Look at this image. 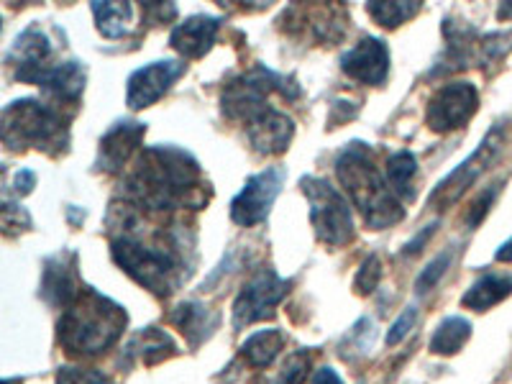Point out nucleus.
<instances>
[{
    "label": "nucleus",
    "mask_w": 512,
    "mask_h": 384,
    "mask_svg": "<svg viewBox=\"0 0 512 384\" xmlns=\"http://www.w3.org/2000/svg\"><path fill=\"white\" fill-rule=\"evenodd\" d=\"M126 198L134 208H200L213 195L200 177L198 162L177 146H149L126 177Z\"/></svg>",
    "instance_id": "nucleus-1"
},
{
    "label": "nucleus",
    "mask_w": 512,
    "mask_h": 384,
    "mask_svg": "<svg viewBox=\"0 0 512 384\" xmlns=\"http://www.w3.org/2000/svg\"><path fill=\"white\" fill-rule=\"evenodd\" d=\"M111 254L131 280L157 297L172 295L187 274L185 256L169 233H154L149 241L134 231L121 233L113 239Z\"/></svg>",
    "instance_id": "nucleus-2"
},
{
    "label": "nucleus",
    "mask_w": 512,
    "mask_h": 384,
    "mask_svg": "<svg viewBox=\"0 0 512 384\" xmlns=\"http://www.w3.org/2000/svg\"><path fill=\"white\" fill-rule=\"evenodd\" d=\"M128 328L126 310L95 290H82L59 320V344L72 356H98Z\"/></svg>",
    "instance_id": "nucleus-3"
},
{
    "label": "nucleus",
    "mask_w": 512,
    "mask_h": 384,
    "mask_svg": "<svg viewBox=\"0 0 512 384\" xmlns=\"http://www.w3.org/2000/svg\"><path fill=\"white\" fill-rule=\"evenodd\" d=\"M336 175L369 228L384 231L405 218L400 198L374 167L372 149L367 144L356 141L346 146L336 159Z\"/></svg>",
    "instance_id": "nucleus-4"
},
{
    "label": "nucleus",
    "mask_w": 512,
    "mask_h": 384,
    "mask_svg": "<svg viewBox=\"0 0 512 384\" xmlns=\"http://www.w3.org/2000/svg\"><path fill=\"white\" fill-rule=\"evenodd\" d=\"M0 141L13 152L62 154L70 146V121L41 100H16L0 116Z\"/></svg>",
    "instance_id": "nucleus-5"
},
{
    "label": "nucleus",
    "mask_w": 512,
    "mask_h": 384,
    "mask_svg": "<svg viewBox=\"0 0 512 384\" xmlns=\"http://www.w3.org/2000/svg\"><path fill=\"white\" fill-rule=\"evenodd\" d=\"M303 192L310 203V223L320 244L346 246L354 239V218L349 200L320 177H303Z\"/></svg>",
    "instance_id": "nucleus-6"
},
{
    "label": "nucleus",
    "mask_w": 512,
    "mask_h": 384,
    "mask_svg": "<svg viewBox=\"0 0 512 384\" xmlns=\"http://www.w3.org/2000/svg\"><path fill=\"white\" fill-rule=\"evenodd\" d=\"M502 144H505V123H495V126L489 128V134L482 139V144L477 146V152L469 154L454 172H448V175L438 182L436 190H433L431 198H428V203L436 210H448L454 203H459L461 195L487 172L489 164L495 162Z\"/></svg>",
    "instance_id": "nucleus-7"
},
{
    "label": "nucleus",
    "mask_w": 512,
    "mask_h": 384,
    "mask_svg": "<svg viewBox=\"0 0 512 384\" xmlns=\"http://www.w3.org/2000/svg\"><path fill=\"white\" fill-rule=\"evenodd\" d=\"M272 90H280L287 98H295L297 88H292L290 80L274 75V72L264 70V67H256L254 72L244 77H236L233 82H228L226 90H223L221 105L228 118L233 121L249 123L251 118L259 116L262 111H267V95Z\"/></svg>",
    "instance_id": "nucleus-8"
},
{
    "label": "nucleus",
    "mask_w": 512,
    "mask_h": 384,
    "mask_svg": "<svg viewBox=\"0 0 512 384\" xmlns=\"http://www.w3.org/2000/svg\"><path fill=\"white\" fill-rule=\"evenodd\" d=\"M290 292V282L282 280L274 269L256 272L244 287H241L236 303H233V318L236 326H251L256 320H264L274 313Z\"/></svg>",
    "instance_id": "nucleus-9"
},
{
    "label": "nucleus",
    "mask_w": 512,
    "mask_h": 384,
    "mask_svg": "<svg viewBox=\"0 0 512 384\" xmlns=\"http://www.w3.org/2000/svg\"><path fill=\"white\" fill-rule=\"evenodd\" d=\"M282 185H285V169L282 167H269L251 177L244 190L233 198L231 221L236 226H256V223L267 221L274 200L280 198Z\"/></svg>",
    "instance_id": "nucleus-10"
},
{
    "label": "nucleus",
    "mask_w": 512,
    "mask_h": 384,
    "mask_svg": "<svg viewBox=\"0 0 512 384\" xmlns=\"http://www.w3.org/2000/svg\"><path fill=\"white\" fill-rule=\"evenodd\" d=\"M479 108V93L472 82H448L436 90V95L428 103L425 121L436 134H448L456 131L464 123L472 121V116Z\"/></svg>",
    "instance_id": "nucleus-11"
},
{
    "label": "nucleus",
    "mask_w": 512,
    "mask_h": 384,
    "mask_svg": "<svg viewBox=\"0 0 512 384\" xmlns=\"http://www.w3.org/2000/svg\"><path fill=\"white\" fill-rule=\"evenodd\" d=\"M182 72H185V64L167 62V59L146 64V67H139L134 75L128 77V88H126L128 108L144 111V108L154 105L169 88H172V85H175L177 80H180Z\"/></svg>",
    "instance_id": "nucleus-12"
},
{
    "label": "nucleus",
    "mask_w": 512,
    "mask_h": 384,
    "mask_svg": "<svg viewBox=\"0 0 512 384\" xmlns=\"http://www.w3.org/2000/svg\"><path fill=\"white\" fill-rule=\"evenodd\" d=\"M341 70L364 85H384L390 75V49L382 39L364 36L354 49L341 57Z\"/></svg>",
    "instance_id": "nucleus-13"
},
{
    "label": "nucleus",
    "mask_w": 512,
    "mask_h": 384,
    "mask_svg": "<svg viewBox=\"0 0 512 384\" xmlns=\"http://www.w3.org/2000/svg\"><path fill=\"white\" fill-rule=\"evenodd\" d=\"M52 41H49L47 31L41 26H29L24 34L13 41V49L8 54V62L16 67V77L24 82H36L41 72L52 67L47 64L52 59Z\"/></svg>",
    "instance_id": "nucleus-14"
},
{
    "label": "nucleus",
    "mask_w": 512,
    "mask_h": 384,
    "mask_svg": "<svg viewBox=\"0 0 512 384\" xmlns=\"http://www.w3.org/2000/svg\"><path fill=\"white\" fill-rule=\"evenodd\" d=\"M146 134L144 123L121 121L103 136L98 152V169L116 175L128 164V159L134 157V152L141 146V139Z\"/></svg>",
    "instance_id": "nucleus-15"
},
{
    "label": "nucleus",
    "mask_w": 512,
    "mask_h": 384,
    "mask_svg": "<svg viewBox=\"0 0 512 384\" xmlns=\"http://www.w3.org/2000/svg\"><path fill=\"white\" fill-rule=\"evenodd\" d=\"M246 134L256 152L269 157V154H282L290 146L292 136H295V123L285 113L267 108L246 123Z\"/></svg>",
    "instance_id": "nucleus-16"
},
{
    "label": "nucleus",
    "mask_w": 512,
    "mask_h": 384,
    "mask_svg": "<svg viewBox=\"0 0 512 384\" xmlns=\"http://www.w3.org/2000/svg\"><path fill=\"white\" fill-rule=\"evenodd\" d=\"M218 29H221V18L192 16L172 29V34H169V44H172V49L180 52L182 57L200 59L213 49Z\"/></svg>",
    "instance_id": "nucleus-17"
},
{
    "label": "nucleus",
    "mask_w": 512,
    "mask_h": 384,
    "mask_svg": "<svg viewBox=\"0 0 512 384\" xmlns=\"http://www.w3.org/2000/svg\"><path fill=\"white\" fill-rule=\"evenodd\" d=\"M80 285H77V269L75 256L59 254L49 259L47 269H44V285H41V295L49 305L57 308H67L75 303V297L80 295Z\"/></svg>",
    "instance_id": "nucleus-18"
},
{
    "label": "nucleus",
    "mask_w": 512,
    "mask_h": 384,
    "mask_svg": "<svg viewBox=\"0 0 512 384\" xmlns=\"http://www.w3.org/2000/svg\"><path fill=\"white\" fill-rule=\"evenodd\" d=\"M85 70H82L80 62H59V64H52V67H47V70L41 72L39 77H36L34 85H39V88L47 90L49 95H54V98L59 100H77L82 95V90H85Z\"/></svg>",
    "instance_id": "nucleus-19"
},
{
    "label": "nucleus",
    "mask_w": 512,
    "mask_h": 384,
    "mask_svg": "<svg viewBox=\"0 0 512 384\" xmlns=\"http://www.w3.org/2000/svg\"><path fill=\"white\" fill-rule=\"evenodd\" d=\"M169 320L185 333V338L190 341V346H200L205 338L213 336V331L218 328V315L210 313L203 303H182L172 310Z\"/></svg>",
    "instance_id": "nucleus-20"
},
{
    "label": "nucleus",
    "mask_w": 512,
    "mask_h": 384,
    "mask_svg": "<svg viewBox=\"0 0 512 384\" xmlns=\"http://www.w3.org/2000/svg\"><path fill=\"white\" fill-rule=\"evenodd\" d=\"M172 354H177V346L172 341L169 333H164L162 328H141L126 346V356L128 359H134L139 356L144 364H159V361L169 359Z\"/></svg>",
    "instance_id": "nucleus-21"
},
{
    "label": "nucleus",
    "mask_w": 512,
    "mask_h": 384,
    "mask_svg": "<svg viewBox=\"0 0 512 384\" xmlns=\"http://www.w3.org/2000/svg\"><path fill=\"white\" fill-rule=\"evenodd\" d=\"M512 295V277H505V274H487L482 280L474 282L464 295V308L477 310V313H484V310L495 308L497 303H502L505 297Z\"/></svg>",
    "instance_id": "nucleus-22"
},
{
    "label": "nucleus",
    "mask_w": 512,
    "mask_h": 384,
    "mask_svg": "<svg viewBox=\"0 0 512 384\" xmlns=\"http://www.w3.org/2000/svg\"><path fill=\"white\" fill-rule=\"evenodd\" d=\"M469 338H472V323L461 315H448L433 331L431 351L438 356H454L464 349Z\"/></svg>",
    "instance_id": "nucleus-23"
},
{
    "label": "nucleus",
    "mask_w": 512,
    "mask_h": 384,
    "mask_svg": "<svg viewBox=\"0 0 512 384\" xmlns=\"http://www.w3.org/2000/svg\"><path fill=\"white\" fill-rule=\"evenodd\" d=\"M285 349V336H282L280 328H267V331H256L241 346V354L249 361L251 367H269L277 354Z\"/></svg>",
    "instance_id": "nucleus-24"
},
{
    "label": "nucleus",
    "mask_w": 512,
    "mask_h": 384,
    "mask_svg": "<svg viewBox=\"0 0 512 384\" xmlns=\"http://www.w3.org/2000/svg\"><path fill=\"white\" fill-rule=\"evenodd\" d=\"M93 16L98 31L105 39H121L126 36L128 26H131V18H134V8L131 3H93Z\"/></svg>",
    "instance_id": "nucleus-25"
},
{
    "label": "nucleus",
    "mask_w": 512,
    "mask_h": 384,
    "mask_svg": "<svg viewBox=\"0 0 512 384\" xmlns=\"http://www.w3.org/2000/svg\"><path fill=\"white\" fill-rule=\"evenodd\" d=\"M418 175V159L410 152H397L392 154L390 162H387V185L395 192L397 198L413 200V177Z\"/></svg>",
    "instance_id": "nucleus-26"
},
{
    "label": "nucleus",
    "mask_w": 512,
    "mask_h": 384,
    "mask_svg": "<svg viewBox=\"0 0 512 384\" xmlns=\"http://www.w3.org/2000/svg\"><path fill=\"white\" fill-rule=\"evenodd\" d=\"M367 11L379 26H384V29H397V26L410 21V18L420 11V3H413V0H402V3L377 0V3H369Z\"/></svg>",
    "instance_id": "nucleus-27"
},
{
    "label": "nucleus",
    "mask_w": 512,
    "mask_h": 384,
    "mask_svg": "<svg viewBox=\"0 0 512 384\" xmlns=\"http://www.w3.org/2000/svg\"><path fill=\"white\" fill-rule=\"evenodd\" d=\"M310 372V354L308 351H295L285 359V364L280 367V372L274 377L262 379L259 384H305Z\"/></svg>",
    "instance_id": "nucleus-28"
},
{
    "label": "nucleus",
    "mask_w": 512,
    "mask_h": 384,
    "mask_svg": "<svg viewBox=\"0 0 512 384\" xmlns=\"http://www.w3.org/2000/svg\"><path fill=\"white\" fill-rule=\"evenodd\" d=\"M451 259H454V249L441 251V254H438L436 259H433V262L418 274V280H415V292H418V295H428V292L441 282L446 269L451 267Z\"/></svg>",
    "instance_id": "nucleus-29"
},
{
    "label": "nucleus",
    "mask_w": 512,
    "mask_h": 384,
    "mask_svg": "<svg viewBox=\"0 0 512 384\" xmlns=\"http://www.w3.org/2000/svg\"><path fill=\"white\" fill-rule=\"evenodd\" d=\"M31 226V216L21 205L16 203H0V231L6 236H16V233L26 231Z\"/></svg>",
    "instance_id": "nucleus-30"
},
{
    "label": "nucleus",
    "mask_w": 512,
    "mask_h": 384,
    "mask_svg": "<svg viewBox=\"0 0 512 384\" xmlns=\"http://www.w3.org/2000/svg\"><path fill=\"white\" fill-rule=\"evenodd\" d=\"M379 277H382V262H379V256H367L354 277L356 292H359V295L374 292V287L379 285Z\"/></svg>",
    "instance_id": "nucleus-31"
},
{
    "label": "nucleus",
    "mask_w": 512,
    "mask_h": 384,
    "mask_svg": "<svg viewBox=\"0 0 512 384\" xmlns=\"http://www.w3.org/2000/svg\"><path fill=\"white\" fill-rule=\"evenodd\" d=\"M57 384H111V379L98 369L62 367L57 374Z\"/></svg>",
    "instance_id": "nucleus-32"
},
{
    "label": "nucleus",
    "mask_w": 512,
    "mask_h": 384,
    "mask_svg": "<svg viewBox=\"0 0 512 384\" xmlns=\"http://www.w3.org/2000/svg\"><path fill=\"white\" fill-rule=\"evenodd\" d=\"M415 320H418V308L402 310V315L395 320V323H392L390 333H387V346L402 344V341L408 338V333L415 328Z\"/></svg>",
    "instance_id": "nucleus-33"
},
{
    "label": "nucleus",
    "mask_w": 512,
    "mask_h": 384,
    "mask_svg": "<svg viewBox=\"0 0 512 384\" xmlns=\"http://www.w3.org/2000/svg\"><path fill=\"white\" fill-rule=\"evenodd\" d=\"M495 195H497V187H489L487 192H482V195H479V200L472 205V210H469V216H466V226L477 228L479 223L484 221V216H487V213H489V205H492Z\"/></svg>",
    "instance_id": "nucleus-34"
},
{
    "label": "nucleus",
    "mask_w": 512,
    "mask_h": 384,
    "mask_svg": "<svg viewBox=\"0 0 512 384\" xmlns=\"http://www.w3.org/2000/svg\"><path fill=\"white\" fill-rule=\"evenodd\" d=\"M436 228H438V223H428V226L423 228V231L418 233V236H415L413 241H410L408 246H405V254H420V251H423V246L428 244V239H431L433 233H436Z\"/></svg>",
    "instance_id": "nucleus-35"
},
{
    "label": "nucleus",
    "mask_w": 512,
    "mask_h": 384,
    "mask_svg": "<svg viewBox=\"0 0 512 384\" xmlns=\"http://www.w3.org/2000/svg\"><path fill=\"white\" fill-rule=\"evenodd\" d=\"M34 182H36L34 172L24 169V172H18L16 175V190L21 192V195H29V192L34 190Z\"/></svg>",
    "instance_id": "nucleus-36"
},
{
    "label": "nucleus",
    "mask_w": 512,
    "mask_h": 384,
    "mask_svg": "<svg viewBox=\"0 0 512 384\" xmlns=\"http://www.w3.org/2000/svg\"><path fill=\"white\" fill-rule=\"evenodd\" d=\"M313 384H344V379L338 377L336 369L323 367V369H318V372H315Z\"/></svg>",
    "instance_id": "nucleus-37"
},
{
    "label": "nucleus",
    "mask_w": 512,
    "mask_h": 384,
    "mask_svg": "<svg viewBox=\"0 0 512 384\" xmlns=\"http://www.w3.org/2000/svg\"><path fill=\"white\" fill-rule=\"evenodd\" d=\"M495 259H497V262H505V264L512 262V236L505 241V244L500 246V249H497Z\"/></svg>",
    "instance_id": "nucleus-38"
},
{
    "label": "nucleus",
    "mask_w": 512,
    "mask_h": 384,
    "mask_svg": "<svg viewBox=\"0 0 512 384\" xmlns=\"http://www.w3.org/2000/svg\"><path fill=\"white\" fill-rule=\"evenodd\" d=\"M497 16H500V18H512V3H505V6H500Z\"/></svg>",
    "instance_id": "nucleus-39"
},
{
    "label": "nucleus",
    "mask_w": 512,
    "mask_h": 384,
    "mask_svg": "<svg viewBox=\"0 0 512 384\" xmlns=\"http://www.w3.org/2000/svg\"><path fill=\"white\" fill-rule=\"evenodd\" d=\"M0 384H16V382H0Z\"/></svg>",
    "instance_id": "nucleus-40"
}]
</instances>
